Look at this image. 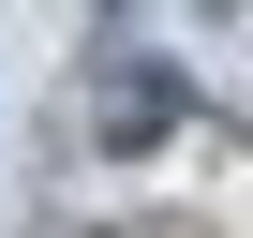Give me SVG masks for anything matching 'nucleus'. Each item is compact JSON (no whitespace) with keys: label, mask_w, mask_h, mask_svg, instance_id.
Wrapping results in <instances>:
<instances>
[{"label":"nucleus","mask_w":253,"mask_h":238,"mask_svg":"<svg viewBox=\"0 0 253 238\" xmlns=\"http://www.w3.org/2000/svg\"><path fill=\"white\" fill-rule=\"evenodd\" d=\"M89 15H134V0H89Z\"/></svg>","instance_id":"2"},{"label":"nucleus","mask_w":253,"mask_h":238,"mask_svg":"<svg viewBox=\"0 0 253 238\" xmlns=\"http://www.w3.org/2000/svg\"><path fill=\"white\" fill-rule=\"evenodd\" d=\"M164 134H179V75L164 60H119L104 75V149H164Z\"/></svg>","instance_id":"1"}]
</instances>
